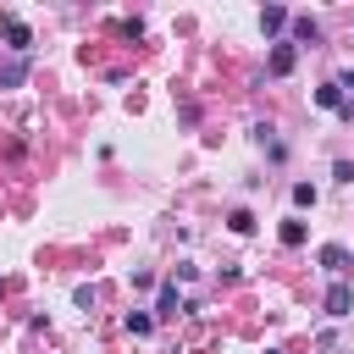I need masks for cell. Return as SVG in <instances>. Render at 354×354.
Masks as SVG:
<instances>
[{
  "instance_id": "obj_1",
  "label": "cell",
  "mask_w": 354,
  "mask_h": 354,
  "mask_svg": "<svg viewBox=\"0 0 354 354\" xmlns=\"http://www.w3.org/2000/svg\"><path fill=\"white\" fill-rule=\"evenodd\" d=\"M293 61H299L293 39H277V44H271V55H266V72H271V77H288V72H293Z\"/></svg>"
},
{
  "instance_id": "obj_2",
  "label": "cell",
  "mask_w": 354,
  "mask_h": 354,
  "mask_svg": "<svg viewBox=\"0 0 354 354\" xmlns=\"http://www.w3.org/2000/svg\"><path fill=\"white\" fill-rule=\"evenodd\" d=\"M28 72H33V61H28V55L0 61V88H22V83H28Z\"/></svg>"
},
{
  "instance_id": "obj_3",
  "label": "cell",
  "mask_w": 354,
  "mask_h": 354,
  "mask_svg": "<svg viewBox=\"0 0 354 354\" xmlns=\"http://www.w3.org/2000/svg\"><path fill=\"white\" fill-rule=\"evenodd\" d=\"M0 39H6V50H11V55H28V50H33V33H28V22H17V17L6 22V33H0Z\"/></svg>"
},
{
  "instance_id": "obj_4",
  "label": "cell",
  "mask_w": 354,
  "mask_h": 354,
  "mask_svg": "<svg viewBox=\"0 0 354 354\" xmlns=\"http://www.w3.org/2000/svg\"><path fill=\"white\" fill-rule=\"evenodd\" d=\"M326 315H354V288L348 282H332L326 288Z\"/></svg>"
},
{
  "instance_id": "obj_5",
  "label": "cell",
  "mask_w": 354,
  "mask_h": 354,
  "mask_svg": "<svg viewBox=\"0 0 354 354\" xmlns=\"http://www.w3.org/2000/svg\"><path fill=\"white\" fill-rule=\"evenodd\" d=\"M288 22H293V11H288V6H266V11H260V33H266V39H277Z\"/></svg>"
},
{
  "instance_id": "obj_6",
  "label": "cell",
  "mask_w": 354,
  "mask_h": 354,
  "mask_svg": "<svg viewBox=\"0 0 354 354\" xmlns=\"http://www.w3.org/2000/svg\"><path fill=\"white\" fill-rule=\"evenodd\" d=\"M288 28H293V50H299V44H321V22H315V17H293Z\"/></svg>"
},
{
  "instance_id": "obj_7",
  "label": "cell",
  "mask_w": 354,
  "mask_h": 354,
  "mask_svg": "<svg viewBox=\"0 0 354 354\" xmlns=\"http://www.w3.org/2000/svg\"><path fill=\"white\" fill-rule=\"evenodd\" d=\"M315 105H321V111H343V105H348L343 83H337V77H332V83H321V88H315Z\"/></svg>"
},
{
  "instance_id": "obj_8",
  "label": "cell",
  "mask_w": 354,
  "mask_h": 354,
  "mask_svg": "<svg viewBox=\"0 0 354 354\" xmlns=\"http://www.w3.org/2000/svg\"><path fill=\"white\" fill-rule=\"evenodd\" d=\"M321 266H326V277L343 282V271H348V249H343V243H326V249H321Z\"/></svg>"
},
{
  "instance_id": "obj_9",
  "label": "cell",
  "mask_w": 354,
  "mask_h": 354,
  "mask_svg": "<svg viewBox=\"0 0 354 354\" xmlns=\"http://www.w3.org/2000/svg\"><path fill=\"white\" fill-rule=\"evenodd\" d=\"M177 310H183V299H177V282H166V288H160V299H155V315H160V321H171Z\"/></svg>"
},
{
  "instance_id": "obj_10",
  "label": "cell",
  "mask_w": 354,
  "mask_h": 354,
  "mask_svg": "<svg viewBox=\"0 0 354 354\" xmlns=\"http://www.w3.org/2000/svg\"><path fill=\"white\" fill-rule=\"evenodd\" d=\"M277 238H282V243H288V249H299V243H304V238H310V232H304V221H299V216H288V221H282V227H277Z\"/></svg>"
},
{
  "instance_id": "obj_11",
  "label": "cell",
  "mask_w": 354,
  "mask_h": 354,
  "mask_svg": "<svg viewBox=\"0 0 354 354\" xmlns=\"http://www.w3.org/2000/svg\"><path fill=\"white\" fill-rule=\"evenodd\" d=\"M122 326H127L133 337H149V326H155V315H149V310H127V321H122Z\"/></svg>"
},
{
  "instance_id": "obj_12",
  "label": "cell",
  "mask_w": 354,
  "mask_h": 354,
  "mask_svg": "<svg viewBox=\"0 0 354 354\" xmlns=\"http://www.w3.org/2000/svg\"><path fill=\"white\" fill-rule=\"evenodd\" d=\"M227 227H232L238 238H249V232H254V216H249V210H232V216H227Z\"/></svg>"
},
{
  "instance_id": "obj_13",
  "label": "cell",
  "mask_w": 354,
  "mask_h": 354,
  "mask_svg": "<svg viewBox=\"0 0 354 354\" xmlns=\"http://www.w3.org/2000/svg\"><path fill=\"white\" fill-rule=\"evenodd\" d=\"M293 205L310 210V205H315V188H310V183H293Z\"/></svg>"
},
{
  "instance_id": "obj_14",
  "label": "cell",
  "mask_w": 354,
  "mask_h": 354,
  "mask_svg": "<svg viewBox=\"0 0 354 354\" xmlns=\"http://www.w3.org/2000/svg\"><path fill=\"white\" fill-rule=\"evenodd\" d=\"M332 177L337 183H354V160H332Z\"/></svg>"
},
{
  "instance_id": "obj_15",
  "label": "cell",
  "mask_w": 354,
  "mask_h": 354,
  "mask_svg": "<svg viewBox=\"0 0 354 354\" xmlns=\"http://www.w3.org/2000/svg\"><path fill=\"white\" fill-rule=\"evenodd\" d=\"M266 354H282V348H266Z\"/></svg>"
}]
</instances>
